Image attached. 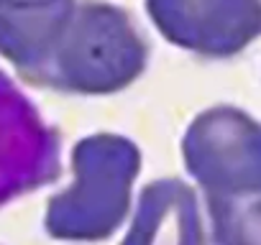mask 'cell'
I'll return each instance as SVG.
<instances>
[{"label": "cell", "instance_id": "1", "mask_svg": "<svg viewBox=\"0 0 261 245\" xmlns=\"http://www.w3.org/2000/svg\"><path fill=\"white\" fill-rule=\"evenodd\" d=\"M149 62V44L123 8L77 0L44 59L23 79L67 95H113L134 84Z\"/></svg>", "mask_w": 261, "mask_h": 245}, {"label": "cell", "instance_id": "2", "mask_svg": "<svg viewBox=\"0 0 261 245\" xmlns=\"http://www.w3.org/2000/svg\"><path fill=\"white\" fill-rule=\"evenodd\" d=\"M141 171L139 146L118 133H95L72 148V184L46 202L44 227L54 240L97 242L128 215Z\"/></svg>", "mask_w": 261, "mask_h": 245}, {"label": "cell", "instance_id": "3", "mask_svg": "<svg viewBox=\"0 0 261 245\" xmlns=\"http://www.w3.org/2000/svg\"><path fill=\"white\" fill-rule=\"evenodd\" d=\"M190 176L210 197L261 192V122L230 105L200 112L182 138Z\"/></svg>", "mask_w": 261, "mask_h": 245}, {"label": "cell", "instance_id": "4", "mask_svg": "<svg viewBox=\"0 0 261 245\" xmlns=\"http://www.w3.org/2000/svg\"><path fill=\"white\" fill-rule=\"evenodd\" d=\"M59 176V136L0 72V207Z\"/></svg>", "mask_w": 261, "mask_h": 245}, {"label": "cell", "instance_id": "5", "mask_svg": "<svg viewBox=\"0 0 261 245\" xmlns=\"http://www.w3.org/2000/svg\"><path fill=\"white\" fill-rule=\"evenodd\" d=\"M156 31L200 56L241 54L261 36V0H146Z\"/></svg>", "mask_w": 261, "mask_h": 245}, {"label": "cell", "instance_id": "6", "mask_svg": "<svg viewBox=\"0 0 261 245\" xmlns=\"http://www.w3.org/2000/svg\"><path fill=\"white\" fill-rule=\"evenodd\" d=\"M120 245H207L195 189L179 179L149 181Z\"/></svg>", "mask_w": 261, "mask_h": 245}, {"label": "cell", "instance_id": "7", "mask_svg": "<svg viewBox=\"0 0 261 245\" xmlns=\"http://www.w3.org/2000/svg\"><path fill=\"white\" fill-rule=\"evenodd\" d=\"M77 0H0V56L26 77L54 44Z\"/></svg>", "mask_w": 261, "mask_h": 245}, {"label": "cell", "instance_id": "8", "mask_svg": "<svg viewBox=\"0 0 261 245\" xmlns=\"http://www.w3.org/2000/svg\"><path fill=\"white\" fill-rule=\"evenodd\" d=\"M215 245H261V192L248 197H210Z\"/></svg>", "mask_w": 261, "mask_h": 245}]
</instances>
